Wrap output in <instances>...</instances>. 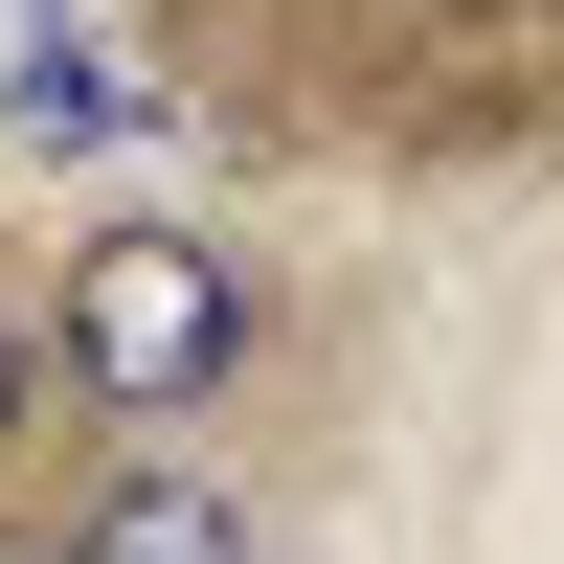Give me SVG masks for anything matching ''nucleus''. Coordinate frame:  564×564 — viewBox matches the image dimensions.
I'll use <instances>...</instances> for the list:
<instances>
[{"mask_svg":"<svg viewBox=\"0 0 564 564\" xmlns=\"http://www.w3.org/2000/svg\"><path fill=\"white\" fill-rule=\"evenodd\" d=\"M45 361H68V406H113V430H181V406H226V361H249V271H226L204 226H90Z\"/></svg>","mask_w":564,"mask_h":564,"instance_id":"obj_1","label":"nucleus"},{"mask_svg":"<svg viewBox=\"0 0 564 564\" xmlns=\"http://www.w3.org/2000/svg\"><path fill=\"white\" fill-rule=\"evenodd\" d=\"M68 564H249V497H226V475H181V452H135V475L68 520Z\"/></svg>","mask_w":564,"mask_h":564,"instance_id":"obj_2","label":"nucleus"},{"mask_svg":"<svg viewBox=\"0 0 564 564\" xmlns=\"http://www.w3.org/2000/svg\"><path fill=\"white\" fill-rule=\"evenodd\" d=\"M0 113L68 159V135H135V68H113V23H68V0H23V90Z\"/></svg>","mask_w":564,"mask_h":564,"instance_id":"obj_3","label":"nucleus"},{"mask_svg":"<svg viewBox=\"0 0 564 564\" xmlns=\"http://www.w3.org/2000/svg\"><path fill=\"white\" fill-rule=\"evenodd\" d=\"M23 406H45V339H23V316H0V452H23Z\"/></svg>","mask_w":564,"mask_h":564,"instance_id":"obj_4","label":"nucleus"},{"mask_svg":"<svg viewBox=\"0 0 564 564\" xmlns=\"http://www.w3.org/2000/svg\"><path fill=\"white\" fill-rule=\"evenodd\" d=\"M0 564H23V542H0Z\"/></svg>","mask_w":564,"mask_h":564,"instance_id":"obj_5","label":"nucleus"}]
</instances>
